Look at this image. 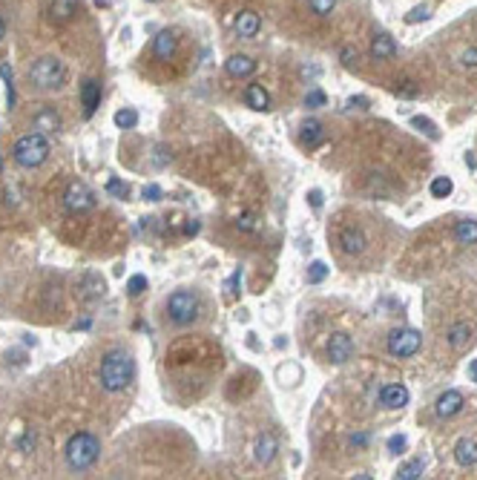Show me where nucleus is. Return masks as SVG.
Returning <instances> with one entry per match:
<instances>
[{"label":"nucleus","mask_w":477,"mask_h":480,"mask_svg":"<svg viewBox=\"0 0 477 480\" xmlns=\"http://www.w3.org/2000/svg\"><path fill=\"white\" fill-rule=\"evenodd\" d=\"M471 340H474V328L469 322H457L446 331V343L455 351H463L466 345H471Z\"/></svg>","instance_id":"dca6fc26"},{"label":"nucleus","mask_w":477,"mask_h":480,"mask_svg":"<svg viewBox=\"0 0 477 480\" xmlns=\"http://www.w3.org/2000/svg\"><path fill=\"white\" fill-rule=\"evenodd\" d=\"M170 161H173V153L167 150L164 144H158L156 153H153V164H156V167H164V164H170Z\"/></svg>","instance_id":"4c0bfd02"},{"label":"nucleus","mask_w":477,"mask_h":480,"mask_svg":"<svg viewBox=\"0 0 477 480\" xmlns=\"http://www.w3.org/2000/svg\"><path fill=\"white\" fill-rule=\"evenodd\" d=\"M371 55H374L377 61H388V58H394V55H397V43H394V38H391V35H386V32H379V35L374 38V43H371Z\"/></svg>","instance_id":"412c9836"},{"label":"nucleus","mask_w":477,"mask_h":480,"mask_svg":"<svg viewBox=\"0 0 477 480\" xmlns=\"http://www.w3.org/2000/svg\"><path fill=\"white\" fill-rule=\"evenodd\" d=\"M463 405H466L463 394L451 389V391H446V394H440V397H437L434 412H437L440 417H455V414H460V412H463Z\"/></svg>","instance_id":"ddd939ff"},{"label":"nucleus","mask_w":477,"mask_h":480,"mask_svg":"<svg viewBox=\"0 0 477 480\" xmlns=\"http://www.w3.org/2000/svg\"><path fill=\"white\" fill-rule=\"evenodd\" d=\"M78 9H81L78 0H52V3H50V17L55 23H69L78 15Z\"/></svg>","instance_id":"aec40b11"},{"label":"nucleus","mask_w":477,"mask_h":480,"mask_svg":"<svg viewBox=\"0 0 477 480\" xmlns=\"http://www.w3.org/2000/svg\"><path fill=\"white\" fill-rule=\"evenodd\" d=\"M351 58L356 61V55H351V50H342V63H351Z\"/></svg>","instance_id":"3c124183"},{"label":"nucleus","mask_w":477,"mask_h":480,"mask_svg":"<svg viewBox=\"0 0 477 480\" xmlns=\"http://www.w3.org/2000/svg\"><path fill=\"white\" fill-rule=\"evenodd\" d=\"M328 276V265L325 262H311V265H308V285H319L322 279Z\"/></svg>","instance_id":"c756f323"},{"label":"nucleus","mask_w":477,"mask_h":480,"mask_svg":"<svg viewBox=\"0 0 477 480\" xmlns=\"http://www.w3.org/2000/svg\"><path fill=\"white\" fill-rule=\"evenodd\" d=\"M348 104H351V107H360V110H365V107H368V101H365V98H351Z\"/></svg>","instance_id":"09e8293b"},{"label":"nucleus","mask_w":477,"mask_h":480,"mask_svg":"<svg viewBox=\"0 0 477 480\" xmlns=\"http://www.w3.org/2000/svg\"><path fill=\"white\" fill-rule=\"evenodd\" d=\"M98 380H101V389L107 394H121L132 386L135 380V359L127 348H109L101 359V371H98Z\"/></svg>","instance_id":"f257e3e1"},{"label":"nucleus","mask_w":477,"mask_h":480,"mask_svg":"<svg viewBox=\"0 0 477 480\" xmlns=\"http://www.w3.org/2000/svg\"><path fill=\"white\" fill-rule=\"evenodd\" d=\"M308 202H311V207H322V190H311Z\"/></svg>","instance_id":"c03bdc74"},{"label":"nucleus","mask_w":477,"mask_h":480,"mask_svg":"<svg viewBox=\"0 0 477 480\" xmlns=\"http://www.w3.org/2000/svg\"><path fill=\"white\" fill-rule=\"evenodd\" d=\"M225 72L230 78H250L253 72H256V61L250 58V55H230L227 61H225Z\"/></svg>","instance_id":"4468645a"},{"label":"nucleus","mask_w":477,"mask_h":480,"mask_svg":"<svg viewBox=\"0 0 477 480\" xmlns=\"http://www.w3.org/2000/svg\"><path fill=\"white\" fill-rule=\"evenodd\" d=\"M325 92L322 89H311V92H308L305 95V107H311V110H317V107H325Z\"/></svg>","instance_id":"f704fd0d"},{"label":"nucleus","mask_w":477,"mask_h":480,"mask_svg":"<svg viewBox=\"0 0 477 480\" xmlns=\"http://www.w3.org/2000/svg\"><path fill=\"white\" fill-rule=\"evenodd\" d=\"M179 52V35L173 29H161L153 38V55L158 61H173V55Z\"/></svg>","instance_id":"1a4fd4ad"},{"label":"nucleus","mask_w":477,"mask_h":480,"mask_svg":"<svg viewBox=\"0 0 477 480\" xmlns=\"http://www.w3.org/2000/svg\"><path fill=\"white\" fill-rule=\"evenodd\" d=\"M245 104L250 110H256V112H265V110H271V92L262 87V84H248V89H245Z\"/></svg>","instance_id":"a211bd4d"},{"label":"nucleus","mask_w":477,"mask_h":480,"mask_svg":"<svg viewBox=\"0 0 477 480\" xmlns=\"http://www.w3.org/2000/svg\"><path fill=\"white\" fill-rule=\"evenodd\" d=\"M147 3H156V0H147Z\"/></svg>","instance_id":"5fc2aeb1"},{"label":"nucleus","mask_w":477,"mask_h":480,"mask_svg":"<svg viewBox=\"0 0 477 480\" xmlns=\"http://www.w3.org/2000/svg\"><path fill=\"white\" fill-rule=\"evenodd\" d=\"M365 443H368V437H365V435H354V437H351V446H354V449H363Z\"/></svg>","instance_id":"49530a36"},{"label":"nucleus","mask_w":477,"mask_h":480,"mask_svg":"<svg viewBox=\"0 0 477 480\" xmlns=\"http://www.w3.org/2000/svg\"><path fill=\"white\" fill-rule=\"evenodd\" d=\"M455 460H457L463 469L474 466V463H477V443L469 440V437L457 440V446H455Z\"/></svg>","instance_id":"4be33fe9"},{"label":"nucleus","mask_w":477,"mask_h":480,"mask_svg":"<svg viewBox=\"0 0 477 480\" xmlns=\"http://www.w3.org/2000/svg\"><path fill=\"white\" fill-rule=\"evenodd\" d=\"M276 380H279V386H288V389H294L296 382L302 380V371H299V366H279L276 368Z\"/></svg>","instance_id":"a878e982"},{"label":"nucleus","mask_w":477,"mask_h":480,"mask_svg":"<svg viewBox=\"0 0 477 480\" xmlns=\"http://www.w3.org/2000/svg\"><path fill=\"white\" fill-rule=\"evenodd\" d=\"M236 227L242 230V233H256L259 230V222H256L253 213H242V216H236Z\"/></svg>","instance_id":"7c9ffc66"},{"label":"nucleus","mask_w":477,"mask_h":480,"mask_svg":"<svg viewBox=\"0 0 477 480\" xmlns=\"http://www.w3.org/2000/svg\"><path fill=\"white\" fill-rule=\"evenodd\" d=\"M420 20H428V6H414L405 15V23H420Z\"/></svg>","instance_id":"58836bf2"},{"label":"nucleus","mask_w":477,"mask_h":480,"mask_svg":"<svg viewBox=\"0 0 477 480\" xmlns=\"http://www.w3.org/2000/svg\"><path fill=\"white\" fill-rule=\"evenodd\" d=\"M199 314H202V297L196 291H190V287H179V291H173L164 299V317L176 328L193 325Z\"/></svg>","instance_id":"f03ea898"},{"label":"nucleus","mask_w":477,"mask_h":480,"mask_svg":"<svg viewBox=\"0 0 477 480\" xmlns=\"http://www.w3.org/2000/svg\"><path fill=\"white\" fill-rule=\"evenodd\" d=\"M420 345H423V337L414 328H397L388 333V354L391 357H400V359L414 357L420 351Z\"/></svg>","instance_id":"423d86ee"},{"label":"nucleus","mask_w":477,"mask_h":480,"mask_svg":"<svg viewBox=\"0 0 477 480\" xmlns=\"http://www.w3.org/2000/svg\"><path fill=\"white\" fill-rule=\"evenodd\" d=\"M144 291H147V276H141V273L130 276V282H127V294H130V297H141Z\"/></svg>","instance_id":"473e14b6"},{"label":"nucleus","mask_w":477,"mask_h":480,"mask_svg":"<svg viewBox=\"0 0 477 480\" xmlns=\"http://www.w3.org/2000/svg\"><path fill=\"white\" fill-rule=\"evenodd\" d=\"M233 29H236L238 38L250 40V38H256L259 29H262V17H259L253 9H242V12L236 15V20H233Z\"/></svg>","instance_id":"9d476101"},{"label":"nucleus","mask_w":477,"mask_h":480,"mask_svg":"<svg viewBox=\"0 0 477 480\" xmlns=\"http://www.w3.org/2000/svg\"><path fill=\"white\" fill-rule=\"evenodd\" d=\"M35 440H38V437H35V431H32V428H26V431H23V437L17 440V451H23V454L32 451V449H35Z\"/></svg>","instance_id":"e433bc0d"},{"label":"nucleus","mask_w":477,"mask_h":480,"mask_svg":"<svg viewBox=\"0 0 477 480\" xmlns=\"http://www.w3.org/2000/svg\"><path fill=\"white\" fill-rule=\"evenodd\" d=\"M379 403H383L386 409H402V405L409 403V389L400 386V382H388V386L379 389Z\"/></svg>","instance_id":"2eb2a0df"},{"label":"nucleus","mask_w":477,"mask_h":480,"mask_svg":"<svg viewBox=\"0 0 477 480\" xmlns=\"http://www.w3.org/2000/svg\"><path fill=\"white\" fill-rule=\"evenodd\" d=\"M0 75H3V81H6V84H12V66H9V63H3V66H0Z\"/></svg>","instance_id":"de8ad7c7"},{"label":"nucleus","mask_w":477,"mask_h":480,"mask_svg":"<svg viewBox=\"0 0 477 480\" xmlns=\"http://www.w3.org/2000/svg\"><path fill=\"white\" fill-rule=\"evenodd\" d=\"M32 130L40 133V135H52L61 130V115L52 110V107H43L32 115Z\"/></svg>","instance_id":"f8f14e48"},{"label":"nucleus","mask_w":477,"mask_h":480,"mask_svg":"<svg viewBox=\"0 0 477 480\" xmlns=\"http://www.w3.org/2000/svg\"><path fill=\"white\" fill-rule=\"evenodd\" d=\"M144 199L147 202H161V187L158 184H147L144 187Z\"/></svg>","instance_id":"79ce46f5"},{"label":"nucleus","mask_w":477,"mask_h":480,"mask_svg":"<svg viewBox=\"0 0 477 480\" xmlns=\"http://www.w3.org/2000/svg\"><path fill=\"white\" fill-rule=\"evenodd\" d=\"M460 63H463L466 69H474V66H477V46H469V50L460 55Z\"/></svg>","instance_id":"ea45409f"},{"label":"nucleus","mask_w":477,"mask_h":480,"mask_svg":"<svg viewBox=\"0 0 477 480\" xmlns=\"http://www.w3.org/2000/svg\"><path fill=\"white\" fill-rule=\"evenodd\" d=\"M354 354V340L348 337V333H331V340H328V359L333 366H342L348 363Z\"/></svg>","instance_id":"6e6552de"},{"label":"nucleus","mask_w":477,"mask_h":480,"mask_svg":"<svg viewBox=\"0 0 477 480\" xmlns=\"http://www.w3.org/2000/svg\"><path fill=\"white\" fill-rule=\"evenodd\" d=\"M50 141H46V135L40 133H26V135H20L15 141V147H12V158L15 164L20 167H26V170H35V167H40L46 158H50Z\"/></svg>","instance_id":"39448f33"},{"label":"nucleus","mask_w":477,"mask_h":480,"mask_svg":"<svg viewBox=\"0 0 477 480\" xmlns=\"http://www.w3.org/2000/svg\"><path fill=\"white\" fill-rule=\"evenodd\" d=\"M451 190H455V184H451L448 176H437V179L432 181V196H434V199H446Z\"/></svg>","instance_id":"c85d7f7f"},{"label":"nucleus","mask_w":477,"mask_h":480,"mask_svg":"<svg viewBox=\"0 0 477 480\" xmlns=\"http://www.w3.org/2000/svg\"><path fill=\"white\" fill-rule=\"evenodd\" d=\"M63 207L69 213H75V216L89 213L95 207V193H92V190L84 181H73V184L66 187V193H63Z\"/></svg>","instance_id":"0eeeda50"},{"label":"nucleus","mask_w":477,"mask_h":480,"mask_svg":"<svg viewBox=\"0 0 477 480\" xmlns=\"http://www.w3.org/2000/svg\"><path fill=\"white\" fill-rule=\"evenodd\" d=\"M394 92L400 95V98H414V95H417L420 89H417V84H414V81H400V84L394 87Z\"/></svg>","instance_id":"c9c22d12"},{"label":"nucleus","mask_w":477,"mask_h":480,"mask_svg":"<svg viewBox=\"0 0 477 480\" xmlns=\"http://www.w3.org/2000/svg\"><path fill=\"white\" fill-rule=\"evenodd\" d=\"M3 38H6V20L0 17V40H3Z\"/></svg>","instance_id":"603ef678"},{"label":"nucleus","mask_w":477,"mask_h":480,"mask_svg":"<svg viewBox=\"0 0 477 480\" xmlns=\"http://www.w3.org/2000/svg\"><path fill=\"white\" fill-rule=\"evenodd\" d=\"M414 127H425V133H432V135L437 138V133H434V124L428 121V118H414Z\"/></svg>","instance_id":"37998d69"},{"label":"nucleus","mask_w":477,"mask_h":480,"mask_svg":"<svg viewBox=\"0 0 477 480\" xmlns=\"http://www.w3.org/2000/svg\"><path fill=\"white\" fill-rule=\"evenodd\" d=\"M95 3H104V0H95Z\"/></svg>","instance_id":"864d4df0"},{"label":"nucleus","mask_w":477,"mask_h":480,"mask_svg":"<svg viewBox=\"0 0 477 480\" xmlns=\"http://www.w3.org/2000/svg\"><path fill=\"white\" fill-rule=\"evenodd\" d=\"M340 245H342L345 253L354 256V253H363L368 242H365V233H363L360 227H345V230L340 233Z\"/></svg>","instance_id":"6ab92c4d"},{"label":"nucleus","mask_w":477,"mask_h":480,"mask_svg":"<svg viewBox=\"0 0 477 480\" xmlns=\"http://www.w3.org/2000/svg\"><path fill=\"white\" fill-rule=\"evenodd\" d=\"M81 291H84V299H101L107 294V282L98 273H86L81 282Z\"/></svg>","instance_id":"5701e85b"},{"label":"nucleus","mask_w":477,"mask_h":480,"mask_svg":"<svg viewBox=\"0 0 477 480\" xmlns=\"http://www.w3.org/2000/svg\"><path fill=\"white\" fill-rule=\"evenodd\" d=\"M308 6H311L314 15L319 17H328L333 12V6H337V0H308Z\"/></svg>","instance_id":"2f4dec72"},{"label":"nucleus","mask_w":477,"mask_h":480,"mask_svg":"<svg viewBox=\"0 0 477 480\" xmlns=\"http://www.w3.org/2000/svg\"><path fill=\"white\" fill-rule=\"evenodd\" d=\"M276 451H279V440L271 435V431H265V435H259V440L253 446V460L259 466H268V463H273Z\"/></svg>","instance_id":"9b49d317"},{"label":"nucleus","mask_w":477,"mask_h":480,"mask_svg":"<svg viewBox=\"0 0 477 480\" xmlns=\"http://www.w3.org/2000/svg\"><path fill=\"white\" fill-rule=\"evenodd\" d=\"M98 104H101V84L89 78V81L81 84V107H84V115L89 118L95 110H98Z\"/></svg>","instance_id":"f3484780"},{"label":"nucleus","mask_w":477,"mask_h":480,"mask_svg":"<svg viewBox=\"0 0 477 480\" xmlns=\"http://www.w3.org/2000/svg\"><path fill=\"white\" fill-rule=\"evenodd\" d=\"M405 446H409V440H405L402 435H391V437H388V451L400 454V451H405Z\"/></svg>","instance_id":"a19ab883"},{"label":"nucleus","mask_w":477,"mask_h":480,"mask_svg":"<svg viewBox=\"0 0 477 480\" xmlns=\"http://www.w3.org/2000/svg\"><path fill=\"white\" fill-rule=\"evenodd\" d=\"M112 121H115V127H121V130H132L138 124V112L130 110V107H124V110H118L112 115Z\"/></svg>","instance_id":"bb28decb"},{"label":"nucleus","mask_w":477,"mask_h":480,"mask_svg":"<svg viewBox=\"0 0 477 480\" xmlns=\"http://www.w3.org/2000/svg\"><path fill=\"white\" fill-rule=\"evenodd\" d=\"M199 230H202V225H199V222H196V219H190V222H187V225H184V236H196V233H199Z\"/></svg>","instance_id":"a18cd8bd"},{"label":"nucleus","mask_w":477,"mask_h":480,"mask_svg":"<svg viewBox=\"0 0 477 480\" xmlns=\"http://www.w3.org/2000/svg\"><path fill=\"white\" fill-rule=\"evenodd\" d=\"M455 239L460 245H477V219H463L455 227Z\"/></svg>","instance_id":"393cba45"},{"label":"nucleus","mask_w":477,"mask_h":480,"mask_svg":"<svg viewBox=\"0 0 477 480\" xmlns=\"http://www.w3.org/2000/svg\"><path fill=\"white\" fill-rule=\"evenodd\" d=\"M98 454H101V440L95 437L92 431H78V435H73L63 446V458H66L69 469H75V472L92 469L95 460H98Z\"/></svg>","instance_id":"7ed1b4c3"},{"label":"nucleus","mask_w":477,"mask_h":480,"mask_svg":"<svg viewBox=\"0 0 477 480\" xmlns=\"http://www.w3.org/2000/svg\"><path fill=\"white\" fill-rule=\"evenodd\" d=\"M299 141L305 144L308 150L319 147V144H322V124L314 121V118H311V121H305V124H302V133H299Z\"/></svg>","instance_id":"b1692460"},{"label":"nucleus","mask_w":477,"mask_h":480,"mask_svg":"<svg viewBox=\"0 0 477 480\" xmlns=\"http://www.w3.org/2000/svg\"><path fill=\"white\" fill-rule=\"evenodd\" d=\"M397 477L400 480H417L423 477V460H411V463H405L397 469Z\"/></svg>","instance_id":"cd10ccee"},{"label":"nucleus","mask_w":477,"mask_h":480,"mask_svg":"<svg viewBox=\"0 0 477 480\" xmlns=\"http://www.w3.org/2000/svg\"><path fill=\"white\" fill-rule=\"evenodd\" d=\"M107 193H112L115 199H127V193H130V187L121 181V179H109L107 181Z\"/></svg>","instance_id":"72a5a7b5"},{"label":"nucleus","mask_w":477,"mask_h":480,"mask_svg":"<svg viewBox=\"0 0 477 480\" xmlns=\"http://www.w3.org/2000/svg\"><path fill=\"white\" fill-rule=\"evenodd\" d=\"M29 81L35 89H43V92L61 89L66 84V63L55 55H43L29 66Z\"/></svg>","instance_id":"20e7f679"},{"label":"nucleus","mask_w":477,"mask_h":480,"mask_svg":"<svg viewBox=\"0 0 477 480\" xmlns=\"http://www.w3.org/2000/svg\"><path fill=\"white\" fill-rule=\"evenodd\" d=\"M469 374H471V380L477 382V359H471V363H469Z\"/></svg>","instance_id":"8fccbe9b"}]
</instances>
